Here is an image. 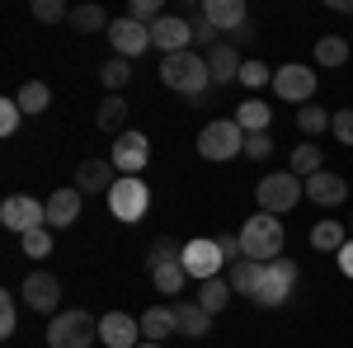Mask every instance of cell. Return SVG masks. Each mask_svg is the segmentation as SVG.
<instances>
[{
  "label": "cell",
  "instance_id": "8992f818",
  "mask_svg": "<svg viewBox=\"0 0 353 348\" xmlns=\"http://www.w3.org/2000/svg\"><path fill=\"white\" fill-rule=\"evenodd\" d=\"M151 207V188L141 184V174H123L118 184L109 188V212L118 221H141Z\"/></svg>",
  "mask_w": 353,
  "mask_h": 348
},
{
  "label": "cell",
  "instance_id": "836d02e7",
  "mask_svg": "<svg viewBox=\"0 0 353 348\" xmlns=\"http://www.w3.org/2000/svg\"><path fill=\"white\" fill-rule=\"evenodd\" d=\"M19 245H24L28 259H48V254H52V226H38V231L19 236Z\"/></svg>",
  "mask_w": 353,
  "mask_h": 348
},
{
  "label": "cell",
  "instance_id": "d6a6232c",
  "mask_svg": "<svg viewBox=\"0 0 353 348\" xmlns=\"http://www.w3.org/2000/svg\"><path fill=\"white\" fill-rule=\"evenodd\" d=\"M99 81H104V90H109V94H118L123 85L132 81V66H128L123 57H113V61H104V66H99Z\"/></svg>",
  "mask_w": 353,
  "mask_h": 348
},
{
  "label": "cell",
  "instance_id": "484cf974",
  "mask_svg": "<svg viewBox=\"0 0 353 348\" xmlns=\"http://www.w3.org/2000/svg\"><path fill=\"white\" fill-rule=\"evenodd\" d=\"M14 104L24 108V118H33V113H43V108L52 104V90L43 81H24L19 85V94H14Z\"/></svg>",
  "mask_w": 353,
  "mask_h": 348
},
{
  "label": "cell",
  "instance_id": "44dd1931",
  "mask_svg": "<svg viewBox=\"0 0 353 348\" xmlns=\"http://www.w3.org/2000/svg\"><path fill=\"white\" fill-rule=\"evenodd\" d=\"M203 14L212 28H231L241 33L245 28V0H203Z\"/></svg>",
  "mask_w": 353,
  "mask_h": 348
},
{
  "label": "cell",
  "instance_id": "7c38bea8",
  "mask_svg": "<svg viewBox=\"0 0 353 348\" xmlns=\"http://www.w3.org/2000/svg\"><path fill=\"white\" fill-rule=\"evenodd\" d=\"M151 43H156L165 57L189 52V43H193V24H189V19H179V14H161V19L151 24Z\"/></svg>",
  "mask_w": 353,
  "mask_h": 348
},
{
  "label": "cell",
  "instance_id": "3957f363",
  "mask_svg": "<svg viewBox=\"0 0 353 348\" xmlns=\"http://www.w3.org/2000/svg\"><path fill=\"white\" fill-rule=\"evenodd\" d=\"M254 198H259V212L283 216V212H292L301 198H306V179H297L292 170H273V174H264V179H259Z\"/></svg>",
  "mask_w": 353,
  "mask_h": 348
},
{
  "label": "cell",
  "instance_id": "f546056e",
  "mask_svg": "<svg viewBox=\"0 0 353 348\" xmlns=\"http://www.w3.org/2000/svg\"><path fill=\"white\" fill-rule=\"evenodd\" d=\"M297 179H311V174H321V146L316 141H301L297 151H292V165H288Z\"/></svg>",
  "mask_w": 353,
  "mask_h": 348
},
{
  "label": "cell",
  "instance_id": "ac0fdd59",
  "mask_svg": "<svg viewBox=\"0 0 353 348\" xmlns=\"http://www.w3.org/2000/svg\"><path fill=\"white\" fill-rule=\"evenodd\" d=\"M81 188L71 184V188H57L52 198H48V226H52V231H61V226H71V221H76V216H81Z\"/></svg>",
  "mask_w": 353,
  "mask_h": 348
},
{
  "label": "cell",
  "instance_id": "f1b7e54d",
  "mask_svg": "<svg viewBox=\"0 0 353 348\" xmlns=\"http://www.w3.org/2000/svg\"><path fill=\"white\" fill-rule=\"evenodd\" d=\"M123 123H128V99H123V94H109V99H104V104H99V127H104V132H128V127H123Z\"/></svg>",
  "mask_w": 353,
  "mask_h": 348
},
{
  "label": "cell",
  "instance_id": "9c48e42d",
  "mask_svg": "<svg viewBox=\"0 0 353 348\" xmlns=\"http://www.w3.org/2000/svg\"><path fill=\"white\" fill-rule=\"evenodd\" d=\"M273 94L288 99V104H311V94H316V71L301 66V61L278 66V71H273Z\"/></svg>",
  "mask_w": 353,
  "mask_h": 348
},
{
  "label": "cell",
  "instance_id": "8d00e7d4",
  "mask_svg": "<svg viewBox=\"0 0 353 348\" xmlns=\"http://www.w3.org/2000/svg\"><path fill=\"white\" fill-rule=\"evenodd\" d=\"M128 19H137V24H156V19H161V0H132V5H128Z\"/></svg>",
  "mask_w": 353,
  "mask_h": 348
},
{
  "label": "cell",
  "instance_id": "b9f144b4",
  "mask_svg": "<svg viewBox=\"0 0 353 348\" xmlns=\"http://www.w3.org/2000/svg\"><path fill=\"white\" fill-rule=\"evenodd\" d=\"M245 156H250V161H269V156H273V136L269 132L245 136Z\"/></svg>",
  "mask_w": 353,
  "mask_h": 348
},
{
  "label": "cell",
  "instance_id": "9a60e30c",
  "mask_svg": "<svg viewBox=\"0 0 353 348\" xmlns=\"http://www.w3.org/2000/svg\"><path fill=\"white\" fill-rule=\"evenodd\" d=\"M118 179H123V174H118V165H113L109 156L76 165V188H81V193H109Z\"/></svg>",
  "mask_w": 353,
  "mask_h": 348
},
{
  "label": "cell",
  "instance_id": "60d3db41",
  "mask_svg": "<svg viewBox=\"0 0 353 348\" xmlns=\"http://www.w3.org/2000/svg\"><path fill=\"white\" fill-rule=\"evenodd\" d=\"M179 259H184V249H179L174 240H156L151 245V268L156 264H179Z\"/></svg>",
  "mask_w": 353,
  "mask_h": 348
},
{
  "label": "cell",
  "instance_id": "8fae6325",
  "mask_svg": "<svg viewBox=\"0 0 353 348\" xmlns=\"http://www.w3.org/2000/svg\"><path fill=\"white\" fill-rule=\"evenodd\" d=\"M109 161L118 165V174H141L146 161H151V141H146L141 132H123L118 141H113Z\"/></svg>",
  "mask_w": 353,
  "mask_h": 348
},
{
  "label": "cell",
  "instance_id": "1f68e13d",
  "mask_svg": "<svg viewBox=\"0 0 353 348\" xmlns=\"http://www.w3.org/2000/svg\"><path fill=\"white\" fill-rule=\"evenodd\" d=\"M109 24H113V19L99 10V5H81V10H71V28H81V33H99V28L109 33Z\"/></svg>",
  "mask_w": 353,
  "mask_h": 348
},
{
  "label": "cell",
  "instance_id": "d6986e66",
  "mask_svg": "<svg viewBox=\"0 0 353 348\" xmlns=\"http://www.w3.org/2000/svg\"><path fill=\"white\" fill-rule=\"evenodd\" d=\"M241 52H236V48H231V43H217V48H212V52H208V71H212V85H231V81H241Z\"/></svg>",
  "mask_w": 353,
  "mask_h": 348
},
{
  "label": "cell",
  "instance_id": "e0dca14e",
  "mask_svg": "<svg viewBox=\"0 0 353 348\" xmlns=\"http://www.w3.org/2000/svg\"><path fill=\"white\" fill-rule=\"evenodd\" d=\"M306 198H311V203H321V207H339V203L349 198V184H344V174L321 170V174H311V179H306Z\"/></svg>",
  "mask_w": 353,
  "mask_h": 348
},
{
  "label": "cell",
  "instance_id": "52a82bcc",
  "mask_svg": "<svg viewBox=\"0 0 353 348\" xmlns=\"http://www.w3.org/2000/svg\"><path fill=\"white\" fill-rule=\"evenodd\" d=\"M0 226H10L14 236H28V231L48 226V203H38L33 193H14L0 203Z\"/></svg>",
  "mask_w": 353,
  "mask_h": 348
},
{
  "label": "cell",
  "instance_id": "603a6c76",
  "mask_svg": "<svg viewBox=\"0 0 353 348\" xmlns=\"http://www.w3.org/2000/svg\"><path fill=\"white\" fill-rule=\"evenodd\" d=\"M151 283H156V292H161V296H179V292H184V283H189L184 259H179V264H156V268H151Z\"/></svg>",
  "mask_w": 353,
  "mask_h": 348
},
{
  "label": "cell",
  "instance_id": "ba28073f",
  "mask_svg": "<svg viewBox=\"0 0 353 348\" xmlns=\"http://www.w3.org/2000/svg\"><path fill=\"white\" fill-rule=\"evenodd\" d=\"M292 283H297V264L292 259H273L259 273V287H254V301L259 306H283L292 296Z\"/></svg>",
  "mask_w": 353,
  "mask_h": 348
},
{
  "label": "cell",
  "instance_id": "2e32d148",
  "mask_svg": "<svg viewBox=\"0 0 353 348\" xmlns=\"http://www.w3.org/2000/svg\"><path fill=\"white\" fill-rule=\"evenodd\" d=\"M99 339L109 348H137V339H141V325L128 316V311H109L104 320H99Z\"/></svg>",
  "mask_w": 353,
  "mask_h": 348
},
{
  "label": "cell",
  "instance_id": "e575fe53",
  "mask_svg": "<svg viewBox=\"0 0 353 348\" xmlns=\"http://www.w3.org/2000/svg\"><path fill=\"white\" fill-rule=\"evenodd\" d=\"M330 118H334V113H325V108L301 104V113H297V127H301L306 136H316V132H325V127H330Z\"/></svg>",
  "mask_w": 353,
  "mask_h": 348
},
{
  "label": "cell",
  "instance_id": "7a4b0ae2",
  "mask_svg": "<svg viewBox=\"0 0 353 348\" xmlns=\"http://www.w3.org/2000/svg\"><path fill=\"white\" fill-rule=\"evenodd\" d=\"M283 221L269 212H254L250 221L241 226V249H245V259H254V264H273L278 254H283Z\"/></svg>",
  "mask_w": 353,
  "mask_h": 348
},
{
  "label": "cell",
  "instance_id": "7402d4cb",
  "mask_svg": "<svg viewBox=\"0 0 353 348\" xmlns=\"http://www.w3.org/2000/svg\"><path fill=\"white\" fill-rule=\"evenodd\" d=\"M269 104H264V99H254V94H250V99H245L241 108H236V127H241L245 136H259V132H269Z\"/></svg>",
  "mask_w": 353,
  "mask_h": 348
},
{
  "label": "cell",
  "instance_id": "5bb4252c",
  "mask_svg": "<svg viewBox=\"0 0 353 348\" xmlns=\"http://www.w3.org/2000/svg\"><path fill=\"white\" fill-rule=\"evenodd\" d=\"M24 301H28V311L52 316L57 301H61V283H57L48 268H38V273H28V278H24Z\"/></svg>",
  "mask_w": 353,
  "mask_h": 348
},
{
  "label": "cell",
  "instance_id": "7dc6e473",
  "mask_svg": "<svg viewBox=\"0 0 353 348\" xmlns=\"http://www.w3.org/2000/svg\"><path fill=\"white\" fill-rule=\"evenodd\" d=\"M334 10H344V14H353V0H330Z\"/></svg>",
  "mask_w": 353,
  "mask_h": 348
},
{
  "label": "cell",
  "instance_id": "4fadbf2b",
  "mask_svg": "<svg viewBox=\"0 0 353 348\" xmlns=\"http://www.w3.org/2000/svg\"><path fill=\"white\" fill-rule=\"evenodd\" d=\"M109 43H113V52L128 61V57H141L146 48H151V28L123 14V19H113V24H109Z\"/></svg>",
  "mask_w": 353,
  "mask_h": 348
},
{
  "label": "cell",
  "instance_id": "f35d334b",
  "mask_svg": "<svg viewBox=\"0 0 353 348\" xmlns=\"http://www.w3.org/2000/svg\"><path fill=\"white\" fill-rule=\"evenodd\" d=\"M241 85H250V90H259V85H273V71L264 66V61H245V66H241Z\"/></svg>",
  "mask_w": 353,
  "mask_h": 348
},
{
  "label": "cell",
  "instance_id": "ab89813d",
  "mask_svg": "<svg viewBox=\"0 0 353 348\" xmlns=\"http://www.w3.org/2000/svg\"><path fill=\"white\" fill-rule=\"evenodd\" d=\"M330 132H334V141L353 146V108H339V113L330 118Z\"/></svg>",
  "mask_w": 353,
  "mask_h": 348
},
{
  "label": "cell",
  "instance_id": "ffe728a7",
  "mask_svg": "<svg viewBox=\"0 0 353 348\" xmlns=\"http://www.w3.org/2000/svg\"><path fill=\"white\" fill-rule=\"evenodd\" d=\"M170 311H174V325H179V334H189V339H208V329H212V316H208L198 301H174Z\"/></svg>",
  "mask_w": 353,
  "mask_h": 348
},
{
  "label": "cell",
  "instance_id": "4316f807",
  "mask_svg": "<svg viewBox=\"0 0 353 348\" xmlns=\"http://www.w3.org/2000/svg\"><path fill=\"white\" fill-rule=\"evenodd\" d=\"M311 245H316V249H334V254H339V249L349 245L344 221H316V226H311Z\"/></svg>",
  "mask_w": 353,
  "mask_h": 348
},
{
  "label": "cell",
  "instance_id": "f6af8a7d",
  "mask_svg": "<svg viewBox=\"0 0 353 348\" xmlns=\"http://www.w3.org/2000/svg\"><path fill=\"white\" fill-rule=\"evenodd\" d=\"M221 245V254H226V268L236 264V259H245V249H241V236H217Z\"/></svg>",
  "mask_w": 353,
  "mask_h": 348
},
{
  "label": "cell",
  "instance_id": "74e56055",
  "mask_svg": "<svg viewBox=\"0 0 353 348\" xmlns=\"http://www.w3.org/2000/svg\"><path fill=\"white\" fill-rule=\"evenodd\" d=\"M33 19L38 24H57V19H71L61 0H33Z\"/></svg>",
  "mask_w": 353,
  "mask_h": 348
},
{
  "label": "cell",
  "instance_id": "c3c4849f",
  "mask_svg": "<svg viewBox=\"0 0 353 348\" xmlns=\"http://www.w3.org/2000/svg\"><path fill=\"white\" fill-rule=\"evenodd\" d=\"M137 348H161V344H137Z\"/></svg>",
  "mask_w": 353,
  "mask_h": 348
},
{
  "label": "cell",
  "instance_id": "83f0119b",
  "mask_svg": "<svg viewBox=\"0 0 353 348\" xmlns=\"http://www.w3.org/2000/svg\"><path fill=\"white\" fill-rule=\"evenodd\" d=\"M226 301H231V283H226V278H208V283L198 287V306H203L208 316H217Z\"/></svg>",
  "mask_w": 353,
  "mask_h": 348
},
{
  "label": "cell",
  "instance_id": "cb8c5ba5",
  "mask_svg": "<svg viewBox=\"0 0 353 348\" xmlns=\"http://www.w3.org/2000/svg\"><path fill=\"white\" fill-rule=\"evenodd\" d=\"M174 329H179V325H174V311H170V306H151V311L141 316V334H146L151 344H156V339H170Z\"/></svg>",
  "mask_w": 353,
  "mask_h": 348
},
{
  "label": "cell",
  "instance_id": "d590c367",
  "mask_svg": "<svg viewBox=\"0 0 353 348\" xmlns=\"http://www.w3.org/2000/svg\"><path fill=\"white\" fill-rule=\"evenodd\" d=\"M19 123H24V108L14 104V99H0V136H14Z\"/></svg>",
  "mask_w": 353,
  "mask_h": 348
},
{
  "label": "cell",
  "instance_id": "30bf717a",
  "mask_svg": "<svg viewBox=\"0 0 353 348\" xmlns=\"http://www.w3.org/2000/svg\"><path fill=\"white\" fill-rule=\"evenodd\" d=\"M226 264V254H221V245L212 236H198V240L184 245V273L198 278V283H208V278H217V268Z\"/></svg>",
  "mask_w": 353,
  "mask_h": 348
},
{
  "label": "cell",
  "instance_id": "6da1fadb",
  "mask_svg": "<svg viewBox=\"0 0 353 348\" xmlns=\"http://www.w3.org/2000/svg\"><path fill=\"white\" fill-rule=\"evenodd\" d=\"M161 81L170 90H179V94H189V99H203L208 94V85H212V71H208V57L198 52H174L161 61Z\"/></svg>",
  "mask_w": 353,
  "mask_h": 348
},
{
  "label": "cell",
  "instance_id": "4dcf8cb0",
  "mask_svg": "<svg viewBox=\"0 0 353 348\" xmlns=\"http://www.w3.org/2000/svg\"><path fill=\"white\" fill-rule=\"evenodd\" d=\"M316 61H321V66H344V61H349V43H344L339 33H325V38L316 43Z\"/></svg>",
  "mask_w": 353,
  "mask_h": 348
},
{
  "label": "cell",
  "instance_id": "ee69618b",
  "mask_svg": "<svg viewBox=\"0 0 353 348\" xmlns=\"http://www.w3.org/2000/svg\"><path fill=\"white\" fill-rule=\"evenodd\" d=\"M189 24H193V43H208V48H217V28L208 24V14H203V10L193 14Z\"/></svg>",
  "mask_w": 353,
  "mask_h": 348
},
{
  "label": "cell",
  "instance_id": "277c9868",
  "mask_svg": "<svg viewBox=\"0 0 353 348\" xmlns=\"http://www.w3.org/2000/svg\"><path fill=\"white\" fill-rule=\"evenodd\" d=\"M99 339V320L90 311H61L48 325V348H90Z\"/></svg>",
  "mask_w": 353,
  "mask_h": 348
},
{
  "label": "cell",
  "instance_id": "bcb514c9",
  "mask_svg": "<svg viewBox=\"0 0 353 348\" xmlns=\"http://www.w3.org/2000/svg\"><path fill=\"white\" fill-rule=\"evenodd\" d=\"M339 268H344V273H349V278H353V240L344 245V249H339Z\"/></svg>",
  "mask_w": 353,
  "mask_h": 348
},
{
  "label": "cell",
  "instance_id": "5b68a950",
  "mask_svg": "<svg viewBox=\"0 0 353 348\" xmlns=\"http://www.w3.org/2000/svg\"><path fill=\"white\" fill-rule=\"evenodd\" d=\"M198 156L203 161H231V156H245V132L236 127V118H217L198 132Z\"/></svg>",
  "mask_w": 353,
  "mask_h": 348
},
{
  "label": "cell",
  "instance_id": "d4e9b609",
  "mask_svg": "<svg viewBox=\"0 0 353 348\" xmlns=\"http://www.w3.org/2000/svg\"><path fill=\"white\" fill-rule=\"evenodd\" d=\"M259 273H264V264H254V259H236V264H231V273H226V283H231V292L254 296V287H259Z\"/></svg>",
  "mask_w": 353,
  "mask_h": 348
},
{
  "label": "cell",
  "instance_id": "7bdbcfd3",
  "mask_svg": "<svg viewBox=\"0 0 353 348\" xmlns=\"http://www.w3.org/2000/svg\"><path fill=\"white\" fill-rule=\"evenodd\" d=\"M14 325H19V306H14V296H0V334L10 339Z\"/></svg>",
  "mask_w": 353,
  "mask_h": 348
}]
</instances>
